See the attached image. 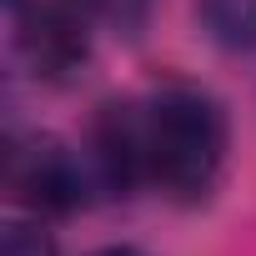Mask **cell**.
Segmentation results:
<instances>
[{
	"instance_id": "obj_1",
	"label": "cell",
	"mask_w": 256,
	"mask_h": 256,
	"mask_svg": "<svg viewBox=\"0 0 256 256\" xmlns=\"http://www.w3.org/2000/svg\"><path fill=\"white\" fill-rule=\"evenodd\" d=\"M146 126V181L171 201H206L226 166V110L201 86H161L141 100Z\"/></svg>"
},
{
	"instance_id": "obj_2",
	"label": "cell",
	"mask_w": 256,
	"mask_h": 256,
	"mask_svg": "<svg viewBox=\"0 0 256 256\" xmlns=\"http://www.w3.org/2000/svg\"><path fill=\"white\" fill-rule=\"evenodd\" d=\"M6 171H10V191L36 216H70L96 191V176H90L86 151L76 156L56 136H30L26 146H10V166Z\"/></svg>"
},
{
	"instance_id": "obj_3",
	"label": "cell",
	"mask_w": 256,
	"mask_h": 256,
	"mask_svg": "<svg viewBox=\"0 0 256 256\" xmlns=\"http://www.w3.org/2000/svg\"><path fill=\"white\" fill-rule=\"evenodd\" d=\"M16 46L40 80H70L90 56V20L80 0H36L16 20Z\"/></svg>"
},
{
	"instance_id": "obj_4",
	"label": "cell",
	"mask_w": 256,
	"mask_h": 256,
	"mask_svg": "<svg viewBox=\"0 0 256 256\" xmlns=\"http://www.w3.org/2000/svg\"><path fill=\"white\" fill-rule=\"evenodd\" d=\"M86 161H90L96 191L106 196H131L146 181V126L136 100H106L96 110Z\"/></svg>"
},
{
	"instance_id": "obj_5",
	"label": "cell",
	"mask_w": 256,
	"mask_h": 256,
	"mask_svg": "<svg viewBox=\"0 0 256 256\" xmlns=\"http://www.w3.org/2000/svg\"><path fill=\"white\" fill-rule=\"evenodd\" d=\"M196 16L221 50H256V0H196Z\"/></svg>"
},
{
	"instance_id": "obj_6",
	"label": "cell",
	"mask_w": 256,
	"mask_h": 256,
	"mask_svg": "<svg viewBox=\"0 0 256 256\" xmlns=\"http://www.w3.org/2000/svg\"><path fill=\"white\" fill-rule=\"evenodd\" d=\"M0 256H56V241L40 221H10L6 241H0Z\"/></svg>"
},
{
	"instance_id": "obj_7",
	"label": "cell",
	"mask_w": 256,
	"mask_h": 256,
	"mask_svg": "<svg viewBox=\"0 0 256 256\" xmlns=\"http://www.w3.org/2000/svg\"><path fill=\"white\" fill-rule=\"evenodd\" d=\"M90 6H96L100 16H110L116 26H141V20H146V6H151V0H90Z\"/></svg>"
},
{
	"instance_id": "obj_8",
	"label": "cell",
	"mask_w": 256,
	"mask_h": 256,
	"mask_svg": "<svg viewBox=\"0 0 256 256\" xmlns=\"http://www.w3.org/2000/svg\"><path fill=\"white\" fill-rule=\"evenodd\" d=\"M90 256H141L136 246H106V251H90Z\"/></svg>"
}]
</instances>
